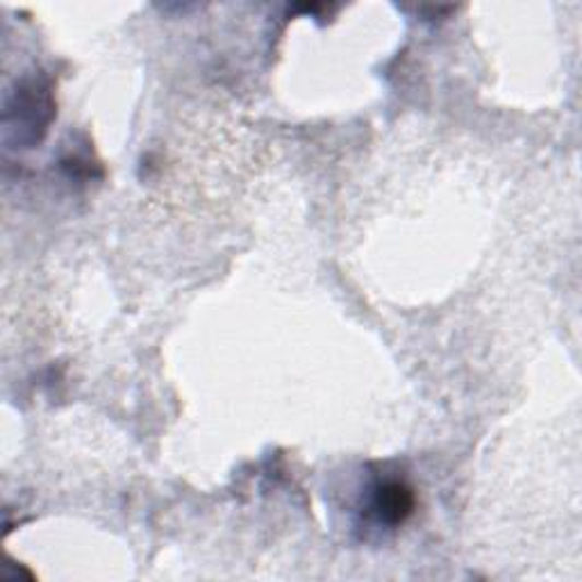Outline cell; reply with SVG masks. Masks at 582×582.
<instances>
[{
    "label": "cell",
    "instance_id": "obj_1",
    "mask_svg": "<svg viewBox=\"0 0 582 582\" xmlns=\"http://www.w3.org/2000/svg\"><path fill=\"white\" fill-rule=\"evenodd\" d=\"M371 508L375 519L385 523V526H398V523L412 514L415 493L400 480H387L375 489Z\"/></svg>",
    "mask_w": 582,
    "mask_h": 582
}]
</instances>
